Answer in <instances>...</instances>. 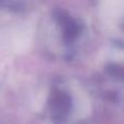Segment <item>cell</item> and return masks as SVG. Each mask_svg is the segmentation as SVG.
Returning a JSON list of instances; mask_svg holds the SVG:
<instances>
[{"mask_svg":"<svg viewBox=\"0 0 124 124\" xmlns=\"http://www.w3.org/2000/svg\"><path fill=\"white\" fill-rule=\"evenodd\" d=\"M54 17H56L58 24L60 25L63 38L65 41L68 43L72 41L73 39H75L78 36V34L81 33V25L69 14L64 13L63 11H58Z\"/></svg>","mask_w":124,"mask_h":124,"instance_id":"1","label":"cell"}]
</instances>
